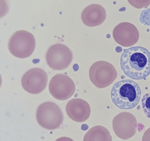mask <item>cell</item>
<instances>
[{"instance_id":"obj_1","label":"cell","mask_w":150,"mask_h":141,"mask_svg":"<svg viewBox=\"0 0 150 141\" xmlns=\"http://www.w3.org/2000/svg\"><path fill=\"white\" fill-rule=\"evenodd\" d=\"M120 66L125 74L132 79H145L150 74V51L140 46L124 49Z\"/></svg>"},{"instance_id":"obj_2","label":"cell","mask_w":150,"mask_h":141,"mask_svg":"<svg viewBox=\"0 0 150 141\" xmlns=\"http://www.w3.org/2000/svg\"><path fill=\"white\" fill-rule=\"evenodd\" d=\"M142 90L139 85L131 80H123L115 83L111 90L112 103L122 109H131L140 102Z\"/></svg>"},{"instance_id":"obj_3","label":"cell","mask_w":150,"mask_h":141,"mask_svg":"<svg viewBox=\"0 0 150 141\" xmlns=\"http://www.w3.org/2000/svg\"><path fill=\"white\" fill-rule=\"evenodd\" d=\"M36 46L34 35L25 30L15 32L8 42V49L11 54L19 58H26L34 53Z\"/></svg>"},{"instance_id":"obj_4","label":"cell","mask_w":150,"mask_h":141,"mask_svg":"<svg viewBox=\"0 0 150 141\" xmlns=\"http://www.w3.org/2000/svg\"><path fill=\"white\" fill-rule=\"evenodd\" d=\"M36 115L38 124L42 127L50 130L59 128L64 121V115L59 106L51 102L39 106Z\"/></svg>"},{"instance_id":"obj_5","label":"cell","mask_w":150,"mask_h":141,"mask_svg":"<svg viewBox=\"0 0 150 141\" xmlns=\"http://www.w3.org/2000/svg\"><path fill=\"white\" fill-rule=\"evenodd\" d=\"M91 81L98 88L110 85L117 77V72L110 63L100 61L95 62L89 70Z\"/></svg>"},{"instance_id":"obj_6","label":"cell","mask_w":150,"mask_h":141,"mask_svg":"<svg viewBox=\"0 0 150 141\" xmlns=\"http://www.w3.org/2000/svg\"><path fill=\"white\" fill-rule=\"evenodd\" d=\"M73 59V54L69 47L62 44L52 45L46 54L48 66L54 70L67 69Z\"/></svg>"},{"instance_id":"obj_7","label":"cell","mask_w":150,"mask_h":141,"mask_svg":"<svg viewBox=\"0 0 150 141\" xmlns=\"http://www.w3.org/2000/svg\"><path fill=\"white\" fill-rule=\"evenodd\" d=\"M75 84L67 75L57 74L50 81L49 89L52 96L58 100L71 98L75 92Z\"/></svg>"},{"instance_id":"obj_8","label":"cell","mask_w":150,"mask_h":141,"mask_svg":"<svg viewBox=\"0 0 150 141\" xmlns=\"http://www.w3.org/2000/svg\"><path fill=\"white\" fill-rule=\"evenodd\" d=\"M48 83L47 73L41 69L33 68L27 71L22 77L23 89L31 94H38L46 88Z\"/></svg>"},{"instance_id":"obj_9","label":"cell","mask_w":150,"mask_h":141,"mask_svg":"<svg viewBox=\"0 0 150 141\" xmlns=\"http://www.w3.org/2000/svg\"><path fill=\"white\" fill-rule=\"evenodd\" d=\"M137 120L129 112L119 114L112 120V128L115 135L122 140L132 138L137 130Z\"/></svg>"},{"instance_id":"obj_10","label":"cell","mask_w":150,"mask_h":141,"mask_svg":"<svg viewBox=\"0 0 150 141\" xmlns=\"http://www.w3.org/2000/svg\"><path fill=\"white\" fill-rule=\"evenodd\" d=\"M112 36L115 41L123 47H131L139 39V32L133 24L123 22L118 24L113 30Z\"/></svg>"},{"instance_id":"obj_11","label":"cell","mask_w":150,"mask_h":141,"mask_svg":"<svg viewBox=\"0 0 150 141\" xmlns=\"http://www.w3.org/2000/svg\"><path fill=\"white\" fill-rule=\"evenodd\" d=\"M66 112L72 120L77 122H83L90 117L91 108L85 100L81 99H73L68 102Z\"/></svg>"},{"instance_id":"obj_12","label":"cell","mask_w":150,"mask_h":141,"mask_svg":"<svg viewBox=\"0 0 150 141\" xmlns=\"http://www.w3.org/2000/svg\"><path fill=\"white\" fill-rule=\"evenodd\" d=\"M81 20L88 27H96L102 24L106 18L105 9L100 5L91 4L82 12Z\"/></svg>"},{"instance_id":"obj_13","label":"cell","mask_w":150,"mask_h":141,"mask_svg":"<svg viewBox=\"0 0 150 141\" xmlns=\"http://www.w3.org/2000/svg\"><path fill=\"white\" fill-rule=\"evenodd\" d=\"M109 131L104 127L96 125L91 128L84 135V141H112Z\"/></svg>"},{"instance_id":"obj_14","label":"cell","mask_w":150,"mask_h":141,"mask_svg":"<svg viewBox=\"0 0 150 141\" xmlns=\"http://www.w3.org/2000/svg\"><path fill=\"white\" fill-rule=\"evenodd\" d=\"M142 103L145 115L150 118V93H146L143 96Z\"/></svg>"},{"instance_id":"obj_15","label":"cell","mask_w":150,"mask_h":141,"mask_svg":"<svg viewBox=\"0 0 150 141\" xmlns=\"http://www.w3.org/2000/svg\"><path fill=\"white\" fill-rule=\"evenodd\" d=\"M143 141H150V128H149L144 134L143 137Z\"/></svg>"}]
</instances>
